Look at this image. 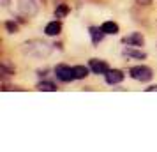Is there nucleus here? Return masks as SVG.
<instances>
[{"label":"nucleus","instance_id":"1","mask_svg":"<svg viewBox=\"0 0 157 152\" xmlns=\"http://www.w3.org/2000/svg\"><path fill=\"white\" fill-rule=\"evenodd\" d=\"M21 53L25 57L43 60V58H48L53 53V44L41 41V39H30V41L21 44Z\"/></svg>","mask_w":157,"mask_h":152},{"label":"nucleus","instance_id":"2","mask_svg":"<svg viewBox=\"0 0 157 152\" xmlns=\"http://www.w3.org/2000/svg\"><path fill=\"white\" fill-rule=\"evenodd\" d=\"M41 4H43V0H18V9L21 14L32 18L39 13Z\"/></svg>","mask_w":157,"mask_h":152},{"label":"nucleus","instance_id":"3","mask_svg":"<svg viewBox=\"0 0 157 152\" xmlns=\"http://www.w3.org/2000/svg\"><path fill=\"white\" fill-rule=\"evenodd\" d=\"M129 76L136 81H143V83H145V81H150L154 78V72H152V69L147 67V65H132V67L129 69Z\"/></svg>","mask_w":157,"mask_h":152},{"label":"nucleus","instance_id":"4","mask_svg":"<svg viewBox=\"0 0 157 152\" xmlns=\"http://www.w3.org/2000/svg\"><path fill=\"white\" fill-rule=\"evenodd\" d=\"M55 74H57V78L60 81H72V80H76L74 78V71H72V67L71 65H65V64H58L57 67H55Z\"/></svg>","mask_w":157,"mask_h":152},{"label":"nucleus","instance_id":"5","mask_svg":"<svg viewBox=\"0 0 157 152\" xmlns=\"http://www.w3.org/2000/svg\"><path fill=\"white\" fill-rule=\"evenodd\" d=\"M88 67H90V71L94 74H106L109 71V67L104 60H101V58H90V62H88Z\"/></svg>","mask_w":157,"mask_h":152},{"label":"nucleus","instance_id":"6","mask_svg":"<svg viewBox=\"0 0 157 152\" xmlns=\"http://www.w3.org/2000/svg\"><path fill=\"white\" fill-rule=\"evenodd\" d=\"M124 76H125V74H124L120 69H109V71L104 74L108 85H118V83H122V81H124Z\"/></svg>","mask_w":157,"mask_h":152},{"label":"nucleus","instance_id":"7","mask_svg":"<svg viewBox=\"0 0 157 152\" xmlns=\"http://www.w3.org/2000/svg\"><path fill=\"white\" fill-rule=\"evenodd\" d=\"M122 43L127 44V46H136V48H141L143 44H145V37H143L140 32H132L131 36L124 37V39H122Z\"/></svg>","mask_w":157,"mask_h":152},{"label":"nucleus","instance_id":"8","mask_svg":"<svg viewBox=\"0 0 157 152\" xmlns=\"http://www.w3.org/2000/svg\"><path fill=\"white\" fill-rule=\"evenodd\" d=\"M60 32H62V23L57 21V20H55V21H50L46 27H44V34H46V36H50V37L58 36Z\"/></svg>","mask_w":157,"mask_h":152},{"label":"nucleus","instance_id":"9","mask_svg":"<svg viewBox=\"0 0 157 152\" xmlns=\"http://www.w3.org/2000/svg\"><path fill=\"white\" fill-rule=\"evenodd\" d=\"M88 32H90V37H92V44H99L104 39V36H106L104 30L101 29V27H90Z\"/></svg>","mask_w":157,"mask_h":152},{"label":"nucleus","instance_id":"10","mask_svg":"<svg viewBox=\"0 0 157 152\" xmlns=\"http://www.w3.org/2000/svg\"><path fill=\"white\" fill-rule=\"evenodd\" d=\"M101 29L104 30L106 36H115V34H118L120 27H118V23H115V21H104L101 25Z\"/></svg>","mask_w":157,"mask_h":152},{"label":"nucleus","instance_id":"11","mask_svg":"<svg viewBox=\"0 0 157 152\" xmlns=\"http://www.w3.org/2000/svg\"><path fill=\"white\" fill-rule=\"evenodd\" d=\"M124 55H125V57L138 58V60H143V58H147V53H145V51H141V50H136V46L125 48V50H124Z\"/></svg>","mask_w":157,"mask_h":152},{"label":"nucleus","instance_id":"12","mask_svg":"<svg viewBox=\"0 0 157 152\" xmlns=\"http://www.w3.org/2000/svg\"><path fill=\"white\" fill-rule=\"evenodd\" d=\"M72 71H74V78L76 80H85L90 72V67H85V65H72Z\"/></svg>","mask_w":157,"mask_h":152},{"label":"nucleus","instance_id":"13","mask_svg":"<svg viewBox=\"0 0 157 152\" xmlns=\"http://www.w3.org/2000/svg\"><path fill=\"white\" fill-rule=\"evenodd\" d=\"M0 72H2V76H11V74L16 72V69H14V65H9L7 60H2V64H0Z\"/></svg>","mask_w":157,"mask_h":152},{"label":"nucleus","instance_id":"14","mask_svg":"<svg viewBox=\"0 0 157 152\" xmlns=\"http://www.w3.org/2000/svg\"><path fill=\"white\" fill-rule=\"evenodd\" d=\"M37 90H41V92H55L57 90V85L53 83V81H41V83H37Z\"/></svg>","mask_w":157,"mask_h":152},{"label":"nucleus","instance_id":"15","mask_svg":"<svg viewBox=\"0 0 157 152\" xmlns=\"http://www.w3.org/2000/svg\"><path fill=\"white\" fill-rule=\"evenodd\" d=\"M69 14V7L65 6V4H60L57 9H55V16L57 18H64V16H67Z\"/></svg>","mask_w":157,"mask_h":152},{"label":"nucleus","instance_id":"16","mask_svg":"<svg viewBox=\"0 0 157 152\" xmlns=\"http://www.w3.org/2000/svg\"><path fill=\"white\" fill-rule=\"evenodd\" d=\"M6 29H7L9 34H16L18 32V25L14 21H6Z\"/></svg>","mask_w":157,"mask_h":152},{"label":"nucleus","instance_id":"17","mask_svg":"<svg viewBox=\"0 0 157 152\" xmlns=\"http://www.w3.org/2000/svg\"><path fill=\"white\" fill-rule=\"evenodd\" d=\"M136 2H138L140 6H148V4L152 2V0H136Z\"/></svg>","mask_w":157,"mask_h":152},{"label":"nucleus","instance_id":"18","mask_svg":"<svg viewBox=\"0 0 157 152\" xmlns=\"http://www.w3.org/2000/svg\"><path fill=\"white\" fill-rule=\"evenodd\" d=\"M147 92H154V90H157V85H152V87H148V88H145Z\"/></svg>","mask_w":157,"mask_h":152},{"label":"nucleus","instance_id":"19","mask_svg":"<svg viewBox=\"0 0 157 152\" xmlns=\"http://www.w3.org/2000/svg\"><path fill=\"white\" fill-rule=\"evenodd\" d=\"M2 6H4V7H7V6H9V0H2Z\"/></svg>","mask_w":157,"mask_h":152}]
</instances>
